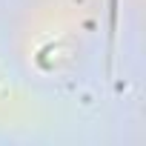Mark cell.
Wrapping results in <instances>:
<instances>
[{
  "label": "cell",
  "mask_w": 146,
  "mask_h": 146,
  "mask_svg": "<svg viewBox=\"0 0 146 146\" xmlns=\"http://www.w3.org/2000/svg\"><path fill=\"white\" fill-rule=\"evenodd\" d=\"M109 40L115 43V29H117V0H109Z\"/></svg>",
  "instance_id": "cell-1"
}]
</instances>
